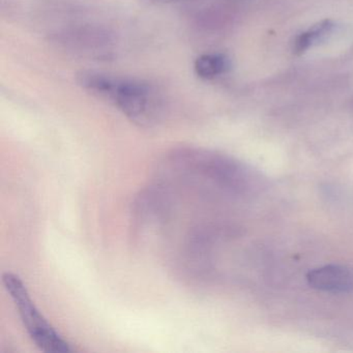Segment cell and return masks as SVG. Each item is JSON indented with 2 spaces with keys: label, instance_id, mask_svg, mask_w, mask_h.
<instances>
[{
  "label": "cell",
  "instance_id": "6da1fadb",
  "mask_svg": "<svg viewBox=\"0 0 353 353\" xmlns=\"http://www.w3.org/2000/svg\"><path fill=\"white\" fill-rule=\"evenodd\" d=\"M79 82L86 90L110 100L137 125H152L160 117V99L156 90L143 82L119 79L98 73H83Z\"/></svg>",
  "mask_w": 353,
  "mask_h": 353
},
{
  "label": "cell",
  "instance_id": "7a4b0ae2",
  "mask_svg": "<svg viewBox=\"0 0 353 353\" xmlns=\"http://www.w3.org/2000/svg\"><path fill=\"white\" fill-rule=\"evenodd\" d=\"M3 282L18 310L20 319L28 336L37 347L46 353H67L71 344L57 332V328L43 315L30 296L22 279L13 272H6Z\"/></svg>",
  "mask_w": 353,
  "mask_h": 353
},
{
  "label": "cell",
  "instance_id": "3957f363",
  "mask_svg": "<svg viewBox=\"0 0 353 353\" xmlns=\"http://www.w3.org/2000/svg\"><path fill=\"white\" fill-rule=\"evenodd\" d=\"M310 286L332 293L349 292L353 288V274L344 266L325 265L311 270L307 276Z\"/></svg>",
  "mask_w": 353,
  "mask_h": 353
},
{
  "label": "cell",
  "instance_id": "277c9868",
  "mask_svg": "<svg viewBox=\"0 0 353 353\" xmlns=\"http://www.w3.org/2000/svg\"><path fill=\"white\" fill-rule=\"evenodd\" d=\"M230 67L228 59L223 54H204L196 59L194 69L202 79H212L226 73Z\"/></svg>",
  "mask_w": 353,
  "mask_h": 353
},
{
  "label": "cell",
  "instance_id": "5b68a950",
  "mask_svg": "<svg viewBox=\"0 0 353 353\" xmlns=\"http://www.w3.org/2000/svg\"><path fill=\"white\" fill-rule=\"evenodd\" d=\"M332 26H332V22L330 20H323V21L314 26L311 30L299 34L296 40L294 41V45H293V51H294L295 54L301 55L305 53L313 45L314 42L319 40L325 34H330Z\"/></svg>",
  "mask_w": 353,
  "mask_h": 353
}]
</instances>
